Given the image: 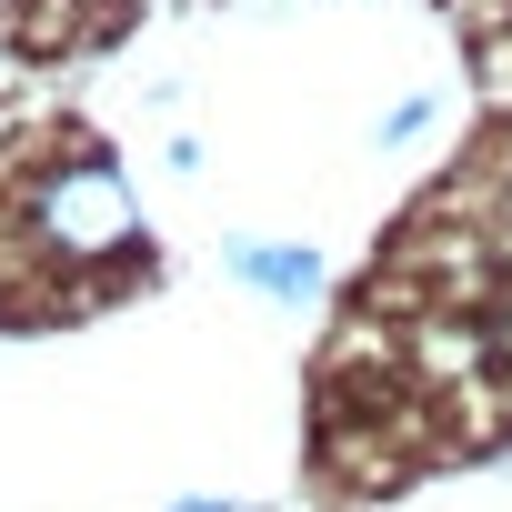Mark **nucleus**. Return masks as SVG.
<instances>
[{"mask_svg": "<svg viewBox=\"0 0 512 512\" xmlns=\"http://www.w3.org/2000/svg\"><path fill=\"white\" fill-rule=\"evenodd\" d=\"M31 241L51 251V262H71V272L141 251L131 181H121L111 161H61V171H41V181H31Z\"/></svg>", "mask_w": 512, "mask_h": 512, "instance_id": "f257e3e1", "label": "nucleus"}, {"mask_svg": "<svg viewBox=\"0 0 512 512\" xmlns=\"http://www.w3.org/2000/svg\"><path fill=\"white\" fill-rule=\"evenodd\" d=\"M231 272L251 292H272V302H312L322 292V251H302V241H231Z\"/></svg>", "mask_w": 512, "mask_h": 512, "instance_id": "f03ea898", "label": "nucleus"}, {"mask_svg": "<svg viewBox=\"0 0 512 512\" xmlns=\"http://www.w3.org/2000/svg\"><path fill=\"white\" fill-rule=\"evenodd\" d=\"M422 131H432V91H412V101L382 111V151H402V141H422Z\"/></svg>", "mask_w": 512, "mask_h": 512, "instance_id": "7ed1b4c3", "label": "nucleus"}, {"mask_svg": "<svg viewBox=\"0 0 512 512\" xmlns=\"http://www.w3.org/2000/svg\"><path fill=\"white\" fill-rule=\"evenodd\" d=\"M492 362H512V302L492 312Z\"/></svg>", "mask_w": 512, "mask_h": 512, "instance_id": "20e7f679", "label": "nucleus"}, {"mask_svg": "<svg viewBox=\"0 0 512 512\" xmlns=\"http://www.w3.org/2000/svg\"><path fill=\"white\" fill-rule=\"evenodd\" d=\"M181 512H231V502H181Z\"/></svg>", "mask_w": 512, "mask_h": 512, "instance_id": "39448f33", "label": "nucleus"}]
</instances>
